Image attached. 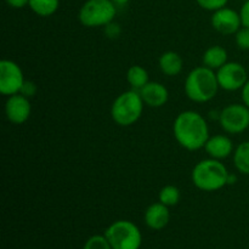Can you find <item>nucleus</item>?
<instances>
[{
	"mask_svg": "<svg viewBox=\"0 0 249 249\" xmlns=\"http://www.w3.org/2000/svg\"><path fill=\"white\" fill-rule=\"evenodd\" d=\"M173 133L178 143L187 151L201 150L211 138L207 121L196 111H184L178 114L173 124Z\"/></svg>",
	"mask_w": 249,
	"mask_h": 249,
	"instance_id": "1",
	"label": "nucleus"
},
{
	"mask_svg": "<svg viewBox=\"0 0 249 249\" xmlns=\"http://www.w3.org/2000/svg\"><path fill=\"white\" fill-rule=\"evenodd\" d=\"M219 89L220 87L216 72L206 66L194 68L185 80V94L191 101L197 104H204L213 100Z\"/></svg>",
	"mask_w": 249,
	"mask_h": 249,
	"instance_id": "2",
	"label": "nucleus"
},
{
	"mask_svg": "<svg viewBox=\"0 0 249 249\" xmlns=\"http://www.w3.org/2000/svg\"><path fill=\"white\" fill-rule=\"evenodd\" d=\"M229 170L219 160L208 158L197 163L192 169L195 186L204 192H214L228 185Z\"/></svg>",
	"mask_w": 249,
	"mask_h": 249,
	"instance_id": "3",
	"label": "nucleus"
},
{
	"mask_svg": "<svg viewBox=\"0 0 249 249\" xmlns=\"http://www.w3.org/2000/svg\"><path fill=\"white\" fill-rule=\"evenodd\" d=\"M143 100L138 90H128L114 99L111 117L119 126H130L140 119L143 112Z\"/></svg>",
	"mask_w": 249,
	"mask_h": 249,
	"instance_id": "4",
	"label": "nucleus"
},
{
	"mask_svg": "<svg viewBox=\"0 0 249 249\" xmlns=\"http://www.w3.org/2000/svg\"><path fill=\"white\" fill-rule=\"evenodd\" d=\"M117 6L111 0H87L80 7L78 18L85 27H106L113 22Z\"/></svg>",
	"mask_w": 249,
	"mask_h": 249,
	"instance_id": "5",
	"label": "nucleus"
},
{
	"mask_svg": "<svg viewBox=\"0 0 249 249\" xmlns=\"http://www.w3.org/2000/svg\"><path fill=\"white\" fill-rule=\"evenodd\" d=\"M105 236L112 249H139L142 243L140 230L129 220H118L107 228Z\"/></svg>",
	"mask_w": 249,
	"mask_h": 249,
	"instance_id": "6",
	"label": "nucleus"
},
{
	"mask_svg": "<svg viewBox=\"0 0 249 249\" xmlns=\"http://www.w3.org/2000/svg\"><path fill=\"white\" fill-rule=\"evenodd\" d=\"M219 124L229 134H241L249 128V107L231 104L219 113Z\"/></svg>",
	"mask_w": 249,
	"mask_h": 249,
	"instance_id": "7",
	"label": "nucleus"
},
{
	"mask_svg": "<svg viewBox=\"0 0 249 249\" xmlns=\"http://www.w3.org/2000/svg\"><path fill=\"white\" fill-rule=\"evenodd\" d=\"M24 75L21 67L11 60L0 61V92L11 96L21 92L24 84Z\"/></svg>",
	"mask_w": 249,
	"mask_h": 249,
	"instance_id": "8",
	"label": "nucleus"
},
{
	"mask_svg": "<svg viewBox=\"0 0 249 249\" xmlns=\"http://www.w3.org/2000/svg\"><path fill=\"white\" fill-rule=\"evenodd\" d=\"M216 78L220 89L236 91L245 87L248 80V73L240 62H226L216 70Z\"/></svg>",
	"mask_w": 249,
	"mask_h": 249,
	"instance_id": "9",
	"label": "nucleus"
},
{
	"mask_svg": "<svg viewBox=\"0 0 249 249\" xmlns=\"http://www.w3.org/2000/svg\"><path fill=\"white\" fill-rule=\"evenodd\" d=\"M211 22L213 28L224 36L236 34L238 29L242 27L240 12L226 6L214 11Z\"/></svg>",
	"mask_w": 249,
	"mask_h": 249,
	"instance_id": "10",
	"label": "nucleus"
},
{
	"mask_svg": "<svg viewBox=\"0 0 249 249\" xmlns=\"http://www.w3.org/2000/svg\"><path fill=\"white\" fill-rule=\"evenodd\" d=\"M32 106L28 97L23 96L22 94H16L9 96L5 104V114L7 121L12 124H23L28 121L31 116Z\"/></svg>",
	"mask_w": 249,
	"mask_h": 249,
	"instance_id": "11",
	"label": "nucleus"
},
{
	"mask_svg": "<svg viewBox=\"0 0 249 249\" xmlns=\"http://www.w3.org/2000/svg\"><path fill=\"white\" fill-rule=\"evenodd\" d=\"M143 104L148 107L158 108L164 106L169 99V91L167 88L158 82H148L143 88L139 90Z\"/></svg>",
	"mask_w": 249,
	"mask_h": 249,
	"instance_id": "12",
	"label": "nucleus"
},
{
	"mask_svg": "<svg viewBox=\"0 0 249 249\" xmlns=\"http://www.w3.org/2000/svg\"><path fill=\"white\" fill-rule=\"evenodd\" d=\"M204 150L211 158L221 160L231 156L233 151V143L229 136L214 135L208 139Z\"/></svg>",
	"mask_w": 249,
	"mask_h": 249,
	"instance_id": "13",
	"label": "nucleus"
},
{
	"mask_svg": "<svg viewBox=\"0 0 249 249\" xmlns=\"http://www.w3.org/2000/svg\"><path fill=\"white\" fill-rule=\"evenodd\" d=\"M169 207L157 202L152 203L145 212V223L152 230H162L168 225L170 220Z\"/></svg>",
	"mask_w": 249,
	"mask_h": 249,
	"instance_id": "14",
	"label": "nucleus"
},
{
	"mask_svg": "<svg viewBox=\"0 0 249 249\" xmlns=\"http://www.w3.org/2000/svg\"><path fill=\"white\" fill-rule=\"evenodd\" d=\"M184 67V61L181 56L175 51H167L160 57V68L163 74L168 77H175L180 74Z\"/></svg>",
	"mask_w": 249,
	"mask_h": 249,
	"instance_id": "15",
	"label": "nucleus"
},
{
	"mask_svg": "<svg viewBox=\"0 0 249 249\" xmlns=\"http://www.w3.org/2000/svg\"><path fill=\"white\" fill-rule=\"evenodd\" d=\"M228 62V51L220 45H214L207 49L203 53V65L211 70H219Z\"/></svg>",
	"mask_w": 249,
	"mask_h": 249,
	"instance_id": "16",
	"label": "nucleus"
},
{
	"mask_svg": "<svg viewBox=\"0 0 249 249\" xmlns=\"http://www.w3.org/2000/svg\"><path fill=\"white\" fill-rule=\"evenodd\" d=\"M126 80L130 84L134 90H140L141 88L145 87L150 79H148V72L142 67V66L134 65L126 72Z\"/></svg>",
	"mask_w": 249,
	"mask_h": 249,
	"instance_id": "17",
	"label": "nucleus"
},
{
	"mask_svg": "<svg viewBox=\"0 0 249 249\" xmlns=\"http://www.w3.org/2000/svg\"><path fill=\"white\" fill-rule=\"evenodd\" d=\"M233 164L238 172L249 175V141L240 143L233 151Z\"/></svg>",
	"mask_w": 249,
	"mask_h": 249,
	"instance_id": "18",
	"label": "nucleus"
},
{
	"mask_svg": "<svg viewBox=\"0 0 249 249\" xmlns=\"http://www.w3.org/2000/svg\"><path fill=\"white\" fill-rule=\"evenodd\" d=\"M28 5L38 16L49 17L57 11L60 0H29Z\"/></svg>",
	"mask_w": 249,
	"mask_h": 249,
	"instance_id": "19",
	"label": "nucleus"
},
{
	"mask_svg": "<svg viewBox=\"0 0 249 249\" xmlns=\"http://www.w3.org/2000/svg\"><path fill=\"white\" fill-rule=\"evenodd\" d=\"M180 190L177 186H173V185H167V186L162 187V190L160 191V203L165 204L167 207H173L177 206L180 201Z\"/></svg>",
	"mask_w": 249,
	"mask_h": 249,
	"instance_id": "20",
	"label": "nucleus"
},
{
	"mask_svg": "<svg viewBox=\"0 0 249 249\" xmlns=\"http://www.w3.org/2000/svg\"><path fill=\"white\" fill-rule=\"evenodd\" d=\"M83 249H112V247L111 245H109L108 240L106 238V236L95 235L91 236V237L85 242L84 248Z\"/></svg>",
	"mask_w": 249,
	"mask_h": 249,
	"instance_id": "21",
	"label": "nucleus"
},
{
	"mask_svg": "<svg viewBox=\"0 0 249 249\" xmlns=\"http://www.w3.org/2000/svg\"><path fill=\"white\" fill-rule=\"evenodd\" d=\"M235 40L241 50H249V28L248 27H241L235 34Z\"/></svg>",
	"mask_w": 249,
	"mask_h": 249,
	"instance_id": "22",
	"label": "nucleus"
},
{
	"mask_svg": "<svg viewBox=\"0 0 249 249\" xmlns=\"http://www.w3.org/2000/svg\"><path fill=\"white\" fill-rule=\"evenodd\" d=\"M196 1L202 9L214 12L216 10L225 7L229 0H196Z\"/></svg>",
	"mask_w": 249,
	"mask_h": 249,
	"instance_id": "23",
	"label": "nucleus"
},
{
	"mask_svg": "<svg viewBox=\"0 0 249 249\" xmlns=\"http://www.w3.org/2000/svg\"><path fill=\"white\" fill-rule=\"evenodd\" d=\"M36 85L34 84L33 82H28V80H26L19 94H22L23 96L31 99V97H33L34 95H36Z\"/></svg>",
	"mask_w": 249,
	"mask_h": 249,
	"instance_id": "24",
	"label": "nucleus"
},
{
	"mask_svg": "<svg viewBox=\"0 0 249 249\" xmlns=\"http://www.w3.org/2000/svg\"><path fill=\"white\" fill-rule=\"evenodd\" d=\"M241 19H242V26L248 27L249 28V0L243 2L242 7H241Z\"/></svg>",
	"mask_w": 249,
	"mask_h": 249,
	"instance_id": "25",
	"label": "nucleus"
},
{
	"mask_svg": "<svg viewBox=\"0 0 249 249\" xmlns=\"http://www.w3.org/2000/svg\"><path fill=\"white\" fill-rule=\"evenodd\" d=\"M119 32H121V28H119L118 24H113L111 22V23L106 26V34L109 38H116V36H118Z\"/></svg>",
	"mask_w": 249,
	"mask_h": 249,
	"instance_id": "26",
	"label": "nucleus"
},
{
	"mask_svg": "<svg viewBox=\"0 0 249 249\" xmlns=\"http://www.w3.org/2000/svg\"><path fill=\"white\" fill-rule=\"evenodd\" d=\"M5 1L10 7H14V9H22L29 4V0H5Z\"/></svg>",
	"mask_w": 249,
	"mask_h": 249,
	"instance_id": "27",
	"label": "nucleus"
},
{
	"mask_svg": "<svg viewBox=\"0 0 249 249\" xmlns=\"http://www.w3.org/2000/svg\"><path fill=\"white\" fill-rule=\"evenodd\" d=\"M242 101L246 106L249 107V79L247 80V83L245 84V87L242 88Z\"/></svg>",
	"mask_w": 249,
	"mask_h": 249,
	"instance_id": "28",
	"label": "nucleus"
},
{
	"mask_svg": "<svg viewBox=\"0 0 249 249\" xmlns=\"http://www.w3.org/2000/svg\"><path fill=\"white\" fill-rule=\"evenodd\" d=\"M237 181V177L235 174H231L229 173V177H228V185H233L235 182Z\"/></svg>",
	"mask_w": 249,
	"mask_h": 249,
	"instance_id": "29",
	"label": "nucleus"
},
{
	"mask_svg": "<svg viewBox=\"0 0 249 249\" xmlns=\"http://www.w3.org/2000/svg\"><path fill=\"white\" fill-rule=\"evenodd\" d=\"M111 1L113 2L117 7H118V6H124V5L128 4L129 0H111Z\"/></svg>",
	"mask_w": 249,
	"mask_h": 249,
	"instance_id": "30",
	"label": "nucleus"
},
{
	"mask_svg": "<svg viewBox=\"0 0 249 249\" xmlns=\"http://www.w3.org/2000/svg\"><path fill=\"white\" fill-rule=\"evenodd\" d=\"M240 1H243V2H245V1H247V0H240Z\"/></svg>",
	"mask_w": 249,
	"mask_h": 249,
	"instance_id": "31",
	"label": "nucleus"
}]
</instances>
